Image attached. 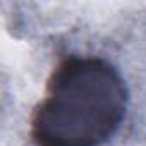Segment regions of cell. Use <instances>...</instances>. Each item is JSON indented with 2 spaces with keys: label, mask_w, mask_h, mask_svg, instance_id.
Segmentation results:
<instances>
[{
  "label": "cell",
  "mask_w": 146,
  "mask_h": 146,
  "mask_svg": "<svg viewBox=\"0 0 146 146\" xmlns=\"http://www.w3.org/2000/svg\"><path fill=\"white\" fill-rule=\"evenodd\" d=\"M129 90L102 57L72 55L57 64L29 117L35 146H102L120 127Z\"/></svg>",
  "instance_id": "6da1fadb"
}]
</instances>
